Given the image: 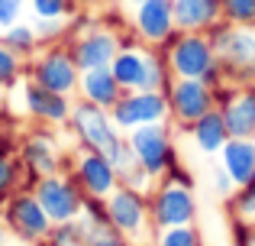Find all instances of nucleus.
<instances>
[{"instance_id": "obj_1", "label": "nucleus", "mask_w": 255, "mask_h": 246, "mask_svg": "<svg viewBox=\"0 0 255 246\" xmlns=\"http://www.w3.org/2000/svg\"><path fill=\"white\" fill-rule=\"evenodd\" d=\"M213 39L217 58L223 65L226 81L252 84L255 81V26H236L230 19H220L207 29Z\"/></svg>"}, {"instance_id": "obj_2", "label": "nucleus", "mask_w": 255, "mask_h": 246, "mask_svg": "<svg viewBox=\"0 0 255 246\" xmlns=\"http://www.w3.org/2000/svg\"><path fill=\"white\" fill-rule=\"evenodd\" d=\"M165 58H168V68L174 78H200L210 68H217L220 58L217 49H213V39L207 32H184V29H174L162 45H158Z\"/></svg>"}, {"instance_id": "obj_3", "label": "nucleus", "mask_w": 255, "mask_h": 246, "mask_svg": "<svg viewBox=\"0 0 255 246\" xmlns=\"http://www.w3.org/2000/svg\"><path fill=\"white\" fill-rule=\"evenodd\" d=\"M71 130H75L78 143L84 146V149H97V152H113L117 149V143L123 139V130H120L117 123H113L110 110L100 107V104H91V101H78L71 104Z\"/></svg>"}, {"instance_id": "obj_4", "label": "nucleus", "mask_w": 255, "mask_h": 246, "mask_svg": "<svg viewBox=\"0 0 255 246\" xmlns=\"http://www.w3.org/2000/svg\"><path fill=\"white\" fill-rule=\"evenodd\" d=\"M3 224L19 243L32 246L52 234V217L45 214V208L39 204V198L32 191H13L3 201Z\"/></svg>"}, {"instance_id": "obj_5", "label": "nucleus", "mask_w": 255, "mask_h": 246, "mask_svg": "<svg viewBox=\"0 0 255 246\" xmlns=\"http://www.w3.org/2000/svg\"><path fill=\"white\" fill-rule=\"evenodd\" d=\"M32 195L39 198V204L52 217V224H65V221H75V217L84 214V191L75 182V175L65 178L58 172L55 175H42L32 185Z\"/></svg>"}, {"instance_id": "obj_6", "label": "nucleus", "mask_w": 255, "mask_h": 246, "mask_svg": "<svg viewBox=\"0 0 255 246\" xmlns=\"http://www.w3.org/2000/svg\"><path fill=\"white\" fill-rule=\"evenodd\" d=\"M110 117L123 133L136 130V126H145V123H165L171 117L168 94H165V91H142V88L126 91L110 107Z\"/></svg>"}, {"instance_id": "obj_7", "label": "nucleus", "mask_w": 255, "mask_h": 246, "mask_svg": "<svg viewBox=\"0 0 255 246\" xmlns=\"http://www.w3.org/2000/svg\"><path fill=\"white\" fill-rule=\"evenodd\" d=\"M107 221L129 240H139L152 230V217H149V201L145 191H136L129 185H120L110 198H107Z\"/></svg>"}, {"instance_id": "obj_8", "label": "nucleus", "mask_w": 255, "mask_h": 246, "mask_svg": "<svg viewBox=\"0 0 255 246\" xmlns=\"http://www.w3.org/2000/svg\"><path fill=\"white\" fill-rule=\"evenodd\" d=\"M136 159L142 162V169L149 172L152 178L165 175L178 159H174V146H171V136H168V126L165 123H145V126H136V130L126 133Z\"/></svg>"}, {"instance_id": "obj_9", "label": "nucleus", "mask_w": 255, "mask_h": 246, "mask_svg": "<svg viewBox=\"0 0 255 246\" xmlns=\"http://www.w3.org/2000/svg\"><path fill=\"white\" fill-rule=\"evenodd\" d=\"M149 217H152V230L184 227V224H194V217H197V201H194L191 188L162 182L149 195Z\"/></svg>"}, {"instance_id": "obj_10", "label": "nucleus", "mask_w": 255, "mask_h": 246, "mask_svg": "<svg viewBox=\"0 0 255 246\" xmlns=\"http://www.w3.org/2000/svg\"><path fill=\"white\" fill-rule=\"evenodd\" d=\"M217 107L226 120L230 136H255V81L252 84H233L223 81L213 88Z\"/></svg>"}, {"instance_id": "obj_11", "label": "nucleus", "mask_w": 255, "mask_h": 246, "mask_svg": "<svg viewBox=\"0 0 255 246\" xmlns=\"http://www.w3.org/2000/svg\"><path fill=\"white\" fill-rule=\"evenodd\" d=\"M217 107V94L200 78H174L168 88V110L181 126L197 123L204 114Z\"/></svg>"}, {"instance_id": "obj_12", "label": "nucleus", "mask_w": 255, "mask_h": 246, "mask_svg": "<svg viewBox=\"0 0 255 246\" xmlns=\"http://www.w3.org/2000/svg\"><path fill=\"white\" fill-rule=\"evenodd\" d=\"M32 81H39L42 88L58 91V94L71 97L78 91V81H81V68H78L71 49H45L36 62L29 65Z\"/></svg>"}, {"instance_id": "obj_13", "label": "nucleus", "mask_w": 255, "mask_h": 246, "mask_svg": "<svg viewBox=\"0 0 255 246\" xmlns=\"http://www.w3.org/2000/svg\"><path fill=\"white\" fill-rule=\"evenodd\" d=\"M123 49V39L117 29H107V26H94L87 32H78L71 39V55H75L78 68H110V62L117 58V52Z\"/></svg>"}, {"instance_id": "obj_14", "label": "nucleus", "mask_w": 255, "mask_h": 246, "mask_svg": "<svg viewBox=\"0 0 255 246\" xmlns=\"http://www.w3.org/2000/svg\"><path fill=\"white\" fill-rule=\"evenodd\" d=\"M71 172H75V182L81 185V191L91 198H110L120 188V175L113 169V162L97 149H84L75 159V169Z\"/></svg>"}, {"instance_id": "obj_15", "label": "nucleus", "mask_w": 255, "mask_h": 246, "mask_svg": "<svg viewBox=\"0 0 255 246\" xmlns=\"http://www.w3.org/2000/svg\"><path fill=\"white\" fill-rule=\"evenodd\" d=\"M132 26H136V36L145 45H162L178 29L171 0H139L132 6Z\"/></svg>"}, {"instance_id": "obj_16", "label": "nucleus", "mask_w": 255, "mask_h": 246, "mask_svg": "<svg viewBox=\"0 0 255 246\" xmlns=\"http://www.w3.org/2000/svg\"><path fill=\"white\" fill-rule=\"evenodd\" d=\"M19 97H23L26 114L36 117V120H42V123H55L58 126V123L71 120V101L65 94H58V91L42 88L39 81H23Z\"/></svg>"}, {"instance_id": "obj_17", "label": "nucleus", "mask_w": 255, "mask_h": 246, "mask_svg": "<svg viewBox=\"0 0 255 246\" xmlns=\"http://www.w3.org/2000/svg\"><path fill=\"white\" fill-rule=\"evenodd\" d=\"M123 39V36H120ZM110 71L123 91H139L145 88V71H149V49L136 45V39H123V49L117 52V58L110 62Z\"/></svg>"}, {"instance_id": "obj_18", "label": "nucleus", "mask_w": 255, "mask_h": 246, "mask_svg": "<svg viewBox=\"0 0 255 246\" xmlns=\"http://www.w3.org/2000/svg\"><path fill=\"white\" fill-rule=\"evenodd\" d=\"M174 26L184 32H207L223 19V0H171Z\"/></svg>"}, {"instance_id": "obj_19", "label": "nucleus", "mask_w": 255, "mask_h": 246, "mask_svg": "<svg viewBox=\"0 0 255 246\" xmlns=\"http://www.w3.org/2000/svg\"><path fill=\"white\" fill-rule=\"evenodd\" d=\"M220 165L230 172V178L239 185H249L255 172V136H230L220 152Z\"/></svg>"}, {"instance_id": "obj_20", "label": "nucleus", "mask_w": 255, "mask_h": 246, "mask_svg": "<svg viewBox=\"0 0 255 246\" xmlns=\"http://www.w3.org/2000/svg\"><path fill=\"white\" fill-rule=\"evenodd\" d=\"M78 91H81L84 101L100 104V107H107V110H110L113 104H117L120 97L126 94L123 84H120L117 78H113V71H110V68H87V71H81Z\"/></svg>"}, {"instance_id": "obj_21", "label": "nucleus", "mask_w": 255, "mask_h": 246, "mask_svg": "<svg viewBox=\"0 0 255 246\" xmlns=\"http://www.w3.org/2000/svg\"><path fill=\"white\" fill-rule=\"evenodd\" d=\"M19 162H23V169L29 172L32 178H42V175H55L58 169H62V159H58L55 146H52L49 136H29L23 143V149H19Z\"/></svg>"}, {"instance_id": "obj_22", "label": "nucleus", "mask_w": 255, "mask_h": 246, "mask_svg": "<svg viewBox=\"0 0 255 246\" xmlns=\"http://www.w3.org/2000/svg\"><path fill=\"white\" fill-rule=\"evenodd\" d=\"M107 159H110L113 169H117L120 185H129V188H136V191H149V188H152V175L142 169V162L136 159V152H132L126 133H123V139L117 143V149L107 152Z\"/></svg>"}, {"instance_id": "obj_23", "label": "nucleus", "mask_w": 255, "mask_h": 246, "mask_svg": "<svg viewBox=\"0 0 255 246\" xmlns=\"http://www.w3.org/2000/svg\"><path fill=\"white\" fill-rule=\"evenodd\" d=\"M191 139L204 156H220L230 139V130H226V120L220 114V107H213L210 114H204L197 123H191Z\"/></svg>"}, {"instance_id": "obj_24", "label": "nucleus", "mask_w": 255, "mask_h": 246, "mask_svg": "<svg viewBox=\"0 0 255 246\" xmlns=\"http://www.w3.org/2000/svg\"><path fill=\"white\" fill-rule=\"evenodd\" d=\"M0 42H3L6 49H13L19 58H23V55H32V52H36L39 32H36V26H29V23H13V26H6V29H3Z\"/></svg>"}, {"instance_id": "obj_25", "label": "nucleus", "mask_w": 255, "mask_h": 246, "mask_svg": "<svg viewBox=\"0 0 255 246\" xmlns=\"http://www.w3.org/2000/svg\"><path fill=\"white\" fill-rule=\"evenodd\" d=\"M87 246H129V237H123L110 221H91L87 217Z\"/></svg>"}, {"instance_id": "obj_26", "label": "nucleus", "mask_w": 255, "mask_h": 246, "mask_svg": "<svg viewBox=\"0 0 255 246\" xmlns=\"http://www.w3.org/2000/svg\"><path fill=\"white\" fill-rule=\"evenodd\" d=\"M19 169H23V162L0 152V208H3V201L13 191H19Z\"/></svg>"}, {"instance_id": "obj_27", "label": "nucleus", "mask_w": 255, "mask_h": 246, "mask_svg": "<svg viewBox=\"0 0 255 246\" xmlns=\"http://www.w3.org/2000/svg\"><path fill=\"white\" fill-rule=\"evenodd\" d=\"M230 214L236 221H252L255 224V188L249 185H239L230 195Z\"/></svg>"}, {"instance_id": "obj_28", "label": "nucleus", "mask_w": 255, "mask_h": 246, "mask_svg": "<svg viewBox=\"0 0 255 246\" xmlns=\"http://www.w3.org/2000/svg\"><path fill=\"white\" fill-rule=\"evenodd\" d=\"M155 246H200V237H197V230H194V224L165 227V230H158Z\"/></svg>"}, {"instance_id": "obj_29", "label": "nucleus", "mask_w": 255, "mask_h": 246, "mask_svg": "<svg viewBox=\"0 0 255 246\" xmlns=\"http://www.w3.org/2000/svg\"><path fill=\"white\" fill-rule=\"evenodd\" d=\"M23 75V58L0 42V88H13Z\"/></svg>"}, {"instance_id": "obj_30", "label": "nucleus", "mask_w": 255, "mask_h": 246, "mask_svg": "<svg viewBox=\"0 0 255 246\" xmlns=\"http://www.w3.org/2000/svg\"><path fill=\"white\" fill-rule=\"evenodd\" d=\"M223 19L236 26H255V0H223Z\"/></svg>"}, {"instance_id": "obj_31", "label": "nucleus", "mask_w": 255, "mask_h": 246, "mask_svg": "<svg viewBox=\"0 0 255 246\" xmlns=\"http://www.w3.org/2000/svg\"><path fill=\"white\" fill-rule=\"evenodd\" d=\"M36 19H58L71 10V0H29Z\"/></svg>"}, {"instance_id": "obj_32", "label": "nucleus", "mask_w": 255, "mask_h": 246, "mask_svg": "<svg viewBox=\"0 0 255 246\" xmlns=\"http://www.w3.org/2000/svg\"><path fill=\"white\" fill-rule=\"evenodd\" d=\"M26 3H29V0H0V29H6V26L19 23V16H23Z\"/></svg>"}, {"instance_id": "obj_33", "label": "nucleus", "mask_w": 255, "mask_h": 246, "mask_svg": "<svg viewBox=\"0 0 255 246\" xmlns=\"http://www.w3.org/2000/svg\"><path fill=\"white\" fill-rule=\"evenodd\" d=\"M36 32H39V42L58 39L65 32V16H58V19H36Z\"/></svg>"}, {"instance_id": "obj_34", "label": "nucleus", "mask_w": 255, "mask_h": 246, "mask_svg": "<svg viewBox=\"0 0 255 246\" xmlns=\"http://www.w3.org/2000/svg\"><path fill=\"white\" fill-rule=\"evenodd\" d=\"M162 182H168V185H184V188H191V185H194V178H191V172H184V169H181V162H174L171 169L162 175Z\"/></svg>"}, {"instance_id": "obj_35", "label": "nucleus", "mask_w": 255, "mask_h": 246, "mask_svg": "<svg viewBox=\"0 0 255 246\" xmlns=\"http://www.w3.org/2000/svg\"><path fill=\"white\" fill-rule=\"evenodd\" d=\"M213 188H217L220 195H226V198H230L233 191H236V182L230 178V172H226L223 165H220V169H217V175H213Z\"/></svg>"}, {"instance_id": "obj_36", "label": "nucleus", "mask_w": 255, "mask_h": 246, "mask_svg": "<svg viewBox=\"0 0 255 246\" xmlns=\"http://www.w3.org/2000/svg\"><path fill=\"white\" fill-rule=\"evenodd\" d=\"M6 240H10V230H6V224H0V246H6Z\"/></svg>"}, {"instance_id": "obj_37", "label": "nucleus", "mask_w": 255, "mask_h": 246, "mask_svg": "<svg viewBox=\"0 0 255 246\" xmlns=\"http://www.w3.org/2000/svg\"><path fill=\"white\" fill-rule=\"evenodd\" d=\"M249 188H255V172H252V178H249Z\"/></svg>"}, {"instance_id": "obj_38", "label": "nucleus", "mask_w": 255, "mask_h": 246, "mask_svg": "<svg viewBox=\"0 0 255 246\" xmlns=\"http://www.w3.org/2000/svg\"><path fill=\"white\" fill-rule=\"evenodd\" d=\"M68 246H87V243H84V240H78V243H68Z\"/></svg>"}, {"instance_id": "obj_39", "label": "nucleus", "mask_w": 255, "mask_h": 246, "mask_svg": "<svg viewBox=\"0 0 255 246\" xmlns=\"http://www.w3.org/2000/svg\"><path fill=\"white\" fill-rule=\"evenodd\" d=\"M81 3H97V0H81Z\"/></svg>"}, {"instance_id": "obj_40", "label": "nucleus", "mask_w": 255, "mask_h": 246, "mask_svg": "<svg viewBox=\"0 0 255 246\" xmlns=\"http://www.w3.org/2000/svg\"><path fill=\"white\" fill-rule=\"evenodd\" d=\"M126 3H132V6H136V3H139V0H126Z\"/></svg>"}, {"instance_id": "obj_41", "label": "nucleus", "mask_w": 255, "mask_h": 246, "mask_svg": "<svg viewBox=\"0 0 255 246\" xmlns=\"http://www.w3.org/2000/svg\"><path fill=\"white\" fill-rule=\"evenodd\" d=\"M200 246H204V243H200Z\"/></svg>"}, {"instance_id": "obj_42", "label": "nucleus", "mask_w": 255, "mask_h": 246, "mask_svg": "<svg viewBox=\"0 0 255 246\" xmlns=\"http://www.w3.org/2000/svg\"><path fill=\"white\" fill-rule=\"evenodd\" d=\"M123 3H126V0H123Z\"/></svg>"}, {"instance_id": "obj_43", "label": "nucleus", "mask_w": 255, "mask_h": 246, "mask_svg": "<svg viewBox=\"0 0 255 246\" xmlns=\"http://www.w3.org/2000/svg\"><path fill=\"white\" fill-rule=\"evenodd\" d=\"M252 246H255V243H252Z\"/></svg>"}]
</instances>
